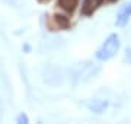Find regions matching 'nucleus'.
<instances>
[{"mask_svg":"<svg viewBox=\"0 0 131 124\" xmlns=\"http://www.w3.org/2000/svg\"><path fill=\"white\" fill-rule=\"evenodd\" d=\"M127 58H128V61L131 63V50H127Z\"/></svg>","mask_w":131,"mask_h":124,"instance_id":"obj_7","label":"nucleus"},{"mask_svg":"<svg viewBox=\"0 0 131 124\" xmlns=\"http://www.w3.org/2000/svg\"><path fill=\"white\" fill-rule=\"evenodd\" d=\"M77 0H60V6L66 10H73L76 7Z\"/></svg>","mask_w":131,"mask_h":124,"instance_id":"obj_5","label":"nucleus"},{"mask_svg":"<svg viewBox=\"0 0 131 124\" xmlns=\"http://www.w3.org/2000/svg\"><path fill=\"white\" fill-rule=\"evenodd\" d=\"M102 0H84V7H83V12L84 13H92L99 5H101Z\"/></svg>","mask_w":131,"mask_h":124,"instance_id":"obj_3","label":"nucleus"},{"mask_svg":"<svg viewBox=\"0 0 131 124\" xmlns=\"http://www.w3.org/2000/svg\"><path fill=\"white\" fill-rule=\"evenodd\" d=\"M111 2H117V0H111Z\"/></svg>","mask_w":131,"mask_h":124,"instance_id":"obj_8","label":"nucleus"},{"mask_svg":"<svg viewBox=\"0 0 131 124\" xmlns=\"http://www.w3.org/2000/svg\"><path fill=\"white\" fill-rule=\"evenodd\" d=\"M130 18H131V2L124 5L119 9V12L117 15V19H115V24H117V26H125L127 22L130 20Z\"/></svg>","mask_w":131,"mask_h":124,"instance_id":"obj_2","label":"nucleus"},{"mask_svg":"<svg viewBox=\"0 0 131 124\" xmlns=\"http://www.w3.org/2000/svg\"><path fill=\"white\" fill-rule=\"evenodd\" d=\"M18 123H20V124H25V123H28V117L25 114H20L18 117Z\"/></svg>","mask_w":131,"mask_h":124,"instance_id":"obj_6","label":"nucleus"},{"mask_svg":"<svg viewBox=\"0 0 131 124\" xmlns=\"http://www.w3.org/2000/svg\"><path fill=\"white\" fill-rule=\"evenodd\" d=\"M106 105H108L106 101L95 99V101H92V102L89 104V108H90V110H93L95 112H102V111L106 108Z\"/></svg>","mask_w":131,"mask_h":124,"instance_id":"obj_4","label":"nucleus"},{"mask_svg":"<svg viewBox=\"0 0 131 124\" xmlns=\"http://www.w3.org/2000/svg\"><path fill=\"white\" fill-rule=\"evenodd\" d=\"M118 48H119V38H118L117 34H111L105 39V43L102 44V47L96 51V58L101 60V61L109 60L111 57H114L117 54Z\"/></svg>","mask_w":131,"mask_h":124,"instance_id":"obj_1","label":"nucleus"}]
</instances>
